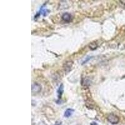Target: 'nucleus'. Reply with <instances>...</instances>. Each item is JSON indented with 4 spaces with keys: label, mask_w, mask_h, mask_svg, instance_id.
Masks as SVG:
<instances>
[{
    "label": "nucleus",
    "mask_w": 125,
    "mask_h": 125,
    "mask_svg": "<svg viewBox=\"0 0 125 125\" xmlns=\"http://www.w3.org/2000/svg\"><path fill=\"white\" fill-rule=\"evenodd\" d=\"M107 119L109 123H111V124L115 125L119 123V118L118 116H116L115 114H110L107 117Z\"/></svg>",
    "instance_id": "1"
},
{
    "label": "nucleus",
    "mask_w": 125,
    "mask_h": 125,
    "mask_svg": "<svg viewBox=\"0 0 125 125\" xmlns=\"http://www.w3.org/2000/svg\"><path fill=\"white\" fill-rule=\"evenodd\" d=\"M41 86L38 83H34L32 85V92L33 93H38L41 91Z\"/></svg>",
    "instance_id": "2"
},
{
    "label": "nucleus",
    "mask_w": 125,
    "mask_h": 125,
    "mask_svg": "<svg viewBox=\"0 0 125 125\" xmlns=\"http://www.w3.org/2000/svg\"><path fill=\"white\" fill-rule=\"evenodd\" d=\"M62 19L64 21L70 22L71 21V20H72V16H71V14H70V13H65L62 14Z\"/></svg>",
    "instance_id": "3"
},
{
    "label": "nucleus",
    "mask_w": 125,
    "mask_h": 125,
    "mask_svg": "<svg viewBox=\"0 0 125 125\" xmlns=\"http://www.w3.org/2000/svg\"><path fill=\"white\" fill-rule=\"evenodd\" d=\"M64 91V86L63 84H61L58 88V90H57V93H58V99H61L62 94Z\"/></svg>",
    "instance_id": "4"
},
{
    "label": "nucleus",
    "mask_w": 125,
    "mask_h": 125,
    "mask_svg": "<svg viewBox=\"0 0 125 125\" xmlns=\"http://www.w3.org/2000/svg\"><path fill=\"white\" fill-rule=\"evenodd\" d=\"M74 113V109H71V108H68L65 111L64 113V116L66 117V118H69L71 116H72V115Z\"/></svg>",
    "instance_id": "5"
},
{
    "label": "nucleus",
    "mask_w": 125,
    "mask_h": 125,
    "mask_svg": "<svg viewBox=\"0 0 125 125\" xmlns=\"http://www.w3.org/2000/svg\"><path fill=\"white\" fill-rule=\"evenodd\" d=\"M73 63L71 61H68V62H66L64 64V70L66 72H69V71L71 70V67H72Z\"/></svg>",
    "instance_id": "6"
},
{
    "label": "nucleus",
    "mask_w": 125,
    "mask_h": 125,
    "mask_svg": "<svg viewBox=\"0 0 125 125\" xmlns=\"http://www.w3.org/2000/svg\"><path fill=\"white\" fill-rule=\"evenodd\" d=\"M96 47H97V44H96L95 43H92L90 44V48L92 50H95V49L96 48Z\"/></svg>",
    "instance_id": "7"
},
{
    "label": "nucleus",
    "mask_w": 125,
    "mask_h": 125,
    "mask_svg": "<svg viewBox=\"0 0 125 125\" xmlns=\"http://www.w3.org/2000/svg\"><path fill=\"white\" fill-rule=\"evenodd\" d=\"M61 125V121H60V122H56L55 124V125Z\"/></svg>",
    "instance_id": "8"
},
{
    "label": "nucleus",
    "mask_w": 125,
    "mask_h": 125,
    "mask_svg": "<svg viewBox=\"0 0 125 125\" xmlns=\"http://www.w3.org/2000/svg\"><path fill=\"white\" fill-rule=\"evenodd\" d=\"M121 2L123 3V4H125V1H123V0H122V1H121Z\"/></svg>",
    "instance_id": "9"
}]
</instances>
